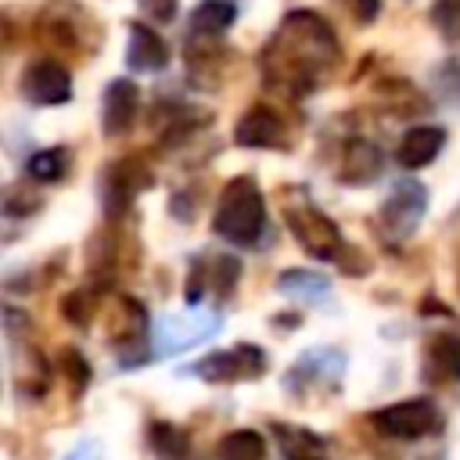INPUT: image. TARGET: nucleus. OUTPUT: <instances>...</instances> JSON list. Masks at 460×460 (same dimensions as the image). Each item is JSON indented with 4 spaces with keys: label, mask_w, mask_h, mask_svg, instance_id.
Returning <instances> with one entry per match:
<instances>
[{
    "label": "nucleus",
    "mask_w": 460,
    "mask_h": 460,
    "mask_svg": "<svg viewBox=\"0 0 460 460\" xmlns=\"http://www.w3.org/2000/svg\"><path fill=\"white\" fill-rule=\"evenodd\" d=\"M22 93L32 104H65L72 93V75L58 58H40L22 72Z\"/></svg>",
    "instance_id": "423d86ee"
},
{
    "label": "nucleus",
    "mask_w": 460,
    "mask_h": 460,
    "mask_svg": "<svg viewBox=\"0 0 460 460\" xmlns=\"http://www.w3.org/2000/svg\"><path fill=\"white\" fill-rule=\"evenodd\" d=\"M61 370L72 377L75 388H83V385L90 381V367H86V359H79L75 349H65V352H61Z\"/></svg>",
    "instance_id": "5701e85b"
},
{
    "label": "nucleus",
    "mask_w": 460,
    "mask_h": 460,
    "mask_svg": "<svg viewBox=\"0 0 460 460\" xmlns=\"http://www.w3.org/2000/svg\"><path fill=\"white\" fill-rule=\"evenodd\" d=\"M65 460H101V446H97L93 438H86V442H79Z\"/></svg>",
    "instance_id": "a878e982"
},
{
    "label": "nucleus",
    "mask_w": 460,
    "mask_h": 460,
    "mask_svg": "<svg viewBox=\"0 0 460 460\" xmlns=\"http://www.w3.org/2000/svg\"><path fill=\"white\" fill-rule=\"evenodd\" d=\"M345 11L356 18V22H374L377 11H381V0H341Z\"/></svg>",
    "instance_id": "393cba45"
},
{
    "label": "nucleus",
    "mask_w": 460,
    "mask_h": 460,
    "mask_svg": "<svg viewBox=\"0 0 460 460\" xmlns=\"http://www.w3.org/2000/svg\"><path fill=\"white\" fill-rule=\"evenodd\" d=\"M381 169V151L367 140H352L345 147V162H341V180L345 183H367L374 180Z\"/></svg>",
    "instance_id": "4468645a"
},
{
    "label": "nucleus",
    "mask_w": 460,
    "mask_h": 460,
    "mask_svg": "<svg viewBox=\"0 0 460 460\" xmlns=\"http://www.w3.org/2000/svg\"><path fill=\"white\" fill-rule=\"evenodd\" d=\"M428 367L435 370V377L460 381V334H438L428 345Z\"/></svg>",
    "instance_id": "dca6fc26"
},
{
    "label": "nucleus",
    "mask_w": 460,
    "mask_h": 460,
    "mask_svg": "<svg viewBox=\"0 0 460 460\" xmlns=\"http://www.w3.org/2000/svg\"><path fill=\"white\" fill-rule=\"evenodd\" d=\"M284 219H288L291 234H295V241H298L313 259H338V255L345 252L338 226H334L323 212L291 201V205H284Z\"/></svg>",
    "instance_id": "7ed1b4c3"
},
{
    "label": "nucleus",
    "mask_w": 460,
    "mask_h": 460,
    "mask_svg": "<svg viewBox=\"0 0 460 460\" xmlns=\"http://www.w3.org/2000/svg\"><path fill=\"white\" fill-rule=\"evenodd\" d=\"M273 435L280 438V453L284 460H331L323 442L305 431V428H284V424H273Z\"/></svg>",
    "instance_id": "2eb2a0df"
},
{
    "label": "nucleus",
    "mask_w": 460,
    "mask_h": 460,
    "mask_svg": "<svg viewBox=\"0 0 460 460\" xmlns=\"http://www.w3.org/2000/svg\"><path fill=\"white\" fill-rule=\"evenodd\" d=\"M338 40L331 25L313 11H295L284 18L280 36L266 50V79L280 83L291 93H305L320 83V75L334 65Z\"/></svg>",
    "instance_id": "f257e3e1"
},
{
    "label": "nucleus",
    "mask_w": 460,
    "mask_h": 460,
    "mask_svg": "<svg viewBox=\"0 0 460 460\" xmlns=\"http://www.w3.org/2000/svg\"><path fill=\"white\" fill-rule=\"evenodd\" d=\"M65 172V151H40L29 158V176L32 180H58Z\"/></svg>",
    "instance_id": "412c9836"
},
{
    "label": "nucleus",
    "mask_w": 460,
    "mask_h": 460,
    "mask_svg": "<svg viewBox=\"0 0 460 460\" xmlns=\"http://www.w3.org/2000/svg\"><path fill=\"white\" fill-rule=\"evenodd\" d=\"M266 370V352L255 349V345H237V349H226V352H212L205 356L201 363L190 367V374L205 377V381H244V377H259Z\"/></svg>",
    "instance_id": "39448f33"
},
{
    "label": "nucleus",
    "mask_w": 460,
    "mask_h": 460,
    "mask_svg": "<svg viewBox=\"0 0 460 460\" xmlns=\"http://www.w3.org/2000/svg\"><path fill=\"white\" fill-rule=\"evenodd\" d=\"M374 424H377V431H385L392 438H424L438 428V410L428 399H406V402L377 410Z\"/></svg>",
    "instance_id": "20e7f679"
},
{
    "label": "nucleus",
    "mask_w": 460,
    "mask_h": 460,
    "mask_svg": "<svg viewBox=\"0 0 460 460\" xmlns=\"http://www.w3.org/2000/svg\"><path fill=\"white\" fill-rule=\"evenodd\" d=\"M234 18H237L234 4H226V0H205V4L194 7V14H190V29H194V32H205V36H216V32L230 29Z\"/></svg>",
    "instance_id": "f3484780"
},
{
    "label": "nucleus",
    "mask_w": 460,
    "mask_h": 460,
    "mask_svg": "<svg viewBox=\"0 0 460 460\" xmlns=\"http://www.w3.org/2000/svg\"><path fill=\"white\" fill-rule=\"evenodd\" d=\"M431 22L438 25V32L446 40H456L460 36V0H435Z\"/></svg>",
    "instance_id": "aec40b11"
},
{
    "label": "nucleus",
    "mask_w": 460,
    "mask_h": 460,
    "mask_svg": "<svg viewBox=\"0 0 460 460\" xmlns=\"http://www.w3.org/2000/svg\"><path fill=\"white\" fill-rule=\"evenodd\" d=\"M137 104H140V90L129 79H111L101 101V129L104 137H122L133 119H137Z\"/></svg>",
    "instance_id": "0eeeda50"
},
{
    "label": "nucleus",
    "mask_w": 460,
    "mask_h": 460,
    "mask_svg": "<svg viewBox=\"0 0 460 460\" xmlns=\"http://www.w3.org/2000/svg\"><path fill=\"white\" fill-rule=\"evenodd\" d=\"M216 316H190V320H165L158 331V349L162 352H180L216 331Z\"/></svg>",
    "instance_id": "ddd939ff"
},
{
    "label": "nucleus",
    "mask_w": 460,
    "mask_h": 460,
    "mask_svg": "<svg viewBox=\"0 0 460 460\" xmlns=\"http://www.w3.org/2000/svg\"><path fill=\"white\" fill-rule=\"evenodd\" d=\"M126 61H129L133 68H140V72H158V68H165L169 50H165V43H162V36H158L155 29H147V25L133 22V25H129Z\"/></svg>",
    "instance_id": "9b49d317"
},
{
    "label": "nucleus",
    "mask_w": 460,
    "mask_h": 460,
    "mask_svg": "<svg viewBox=\"0 0 460 460\" xmlns=\"http://www.w3.org/2000/svg\"><path fill=\"white\" fill-rule=\"evenodd\" d=\"M420 216H424V187L402 183V187L385 201V208H381V226H385L388 234H395V237H406V234L417 226Z\"/></svg>",
    "instance_id": "6e6552de"
},
{
    "label": "nucleus",
    "mask_w": 460,
    "mask_h": 460,
    "mask_svg": "<svg viewBox=\"0 0 460 460\" xmlns=\"http://www.w3.org/2000/svg\"><path fill=\"white\" fill-rule=\"evenodd\" d=\"M108 183H111V190H108V198H111L108 208L119 212V208H126V201H129L137 190L151 187V172H147V165H144L140 158H122V162L111 169Z\"/></svg>",
    "instance_id": "f8f14e48"
},
{
    "label": "nucleus",
    "mask_w": 460,
    "mask_h": 460,
    "mask_svg": "<svg viewBox=\"0 0 460 460\" xmlns=\"http://www.w3.org/2000/svg\"><path fill=\"white\" fill-rule=\"evenodd\" d=\"M219 456L223 460H266V442L259 431H230L223 442H219Z\"/></svg>",
    "instance_id": "a211bd4d"
},
{
    "label": "nucleus",
    "mask_w": 460,
    "mask_h": 460,
    "mask_svg": "<svg viewBox=\"0 0 460 460\" xmlns=\"http://www.w3.org/2000/svg\"><path fill=\"white\" fill-rule=\"evenodd\" d=\"M151 446L162 460H183L187 456V435L172 424H155L151 428Z\"/></svg>",
    "instance_id": "6ab92c4d"
},
{
    "label": "nucleus",
    "mask_w": 460,
    "mask_h": 460,
    "mask_svg": "<svg viewBox=\"0 0 460 460\" xmlns=\"http://www.w3.org/2000/svg\"><path fill=\"white\" fill-rule=\"evenodd\" d=\"M234 137H237L241 147H284V144H280V140H284V122H280L277 111L255 104V108H248V111L241 115Z\"/></svg>",
    "instance_id": "1a4fd4ad"
},
{
    "label": "nucleus",
    "mask_w": 460,
    "mask_h": 460,
    "mask_svg": "<svg viewBox=\"0 0 460 460\" xmlns=\"http://www.w3.org/2000/svg\"><path fill=\"white\" fill-rule=\"evenodd\" d=\"M212 230L219 237H226L230 244H255L266 230V201H262V190L252 176H237L223 187L219 194V205H216V216H212Z\"/></svg>",
    "instance_id": "f03ea898"
},
{
    "label": "nucleus",
    "mask_w": 460,
    "mask_h": 460,
    "mask_svg": "<svg viewBox=\"0 0 460 460\" xmlns=\"http://www.w3.org/2000/svg\"><path fill=\"white\" fill-rule=\"evenodd\" d=\"M442 144H446V133L438 126H413L410 133H402L395 158L402 169H420L442 151Z\"/></svg>",
    "instance_id": "9d476101"
},
{
    "label": "nucleus",
    "mask_w": 460,
    "mask_h": 460,
    "mask_svg": "<svg viewBox=\"0 0 460 460\" xmlns=\"http://www.w3.org/2000/svg\"><path fill=\"white\" fill-rule=\"evenodd\" d=\"M61 309H65V316H68L72 323H86V320H90V295H86V291H72Z\"/></svg>",
    "instance_id": "b1692460"
},
{
    "label": "nucleus",
    "mask_w": 460,
    "mask_h": 460,
    "mask_svg": "<svg viewBox=\"0 0 460 460\" xmlns=\"http://www.w3.org/2000/svg\"><path fill=\"white\" fill-rule=\"evenodd\" d=\"M212 284H216V291L219 295H226L230 288H234V280H237V273H241V266H237V259H226V255H219L216 262H212Z\"/></svg>",
    "instance_id": "4be33fe9"
}]
</instances>
